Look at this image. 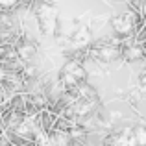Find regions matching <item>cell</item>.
Segmentation results:
<instances>
[{"mask_svg": "<svg viewBox=\"0 0 146 146\" xmlns=\"http://www.w3.org/2000/svg\"><path fill=\"white\" fill-rule=\"evenodd\" d=\"M98 56L102 57V59H106V61H111V59H115V56H117V50L111 48V46H106V48H102L98 52Z\"/></svg>", "mask_w": 146, "mask_h": 146, "instance_id": "obj_4", "label": "cell"}, {"mask_svg": "<svg viewBox=\"0 0 146 146\" xmlns=\"http://www.w3.org/2000/svg\"><path fill=\"white\" fill-rule=\"evenodd\" d=\"M0 78H4V68L0 67Z\"/></svg>", "mask_w": 146, "mask_h": 146, "instance_id": "obj_8", "label": "cell"}, {"mask_svg": "<svg viewBox=\"0 0 146 146\" xmlns=\"http://www.w3.org/2000/svg\"><path fill=\"white\" fill-rule=\"evenodd\" d=\"M133 135V143L139 146H146V128H137Z\"/></svg>", "mask_w": 146, "mask_h": 146, "instance_id": "obj_2", "label": "cell"}, {"mask_svg": "<svg viewBox=\"0 0 146 146\" xmlns=\"http://www.w3.org/2000/svg\"><path fill=\"white\" fill-rule=\"evenodd\" d=\"M33 54H35V48L30 46V44H28V46H22V48H21V56L26 57V59H28V57H32Z\"/></svg>", "mask_w": 146, "mask_h": 146, "instance_id": "obj_6", "label": "cell"}, {"mask_svg": "<svg viewBox=\"0 0 146 146\" xmlns=\"http://www.w3.org/2000/svg\"><path fill=\"white\" fill-rule=\"evenodd\" d=\"M113 26H115V30H118V32L126 33V32H129V30H131V26H133V19L129 17L128 13H126V15H122V17L115 19Z\"/></svg>", "mask_w": 146, "mask_h": 146, "instance_id": "obj_1", "label": "cell"}, {"mask_svg": "<svg viewBox=\"0 0 146 146\" xmlns=\"http://www.w3.org/2000/svg\"><path fill=\"white\" fill-rule=\"evenodd\" d=\"M143 13L146 15V4H143Z\"/></svg>", "mask_w": 146, "mask_h": 146, "instance_id": "obj_9", "label": "cell"}, {"mask_svg": "<svg viewBox=\"0 0 146 146\" xmlns=\"http://www.w3.org/2000/svg\"><path fill=\"white\" fill-rule=\"evenodd\" d=\"M141 56H143V50H141L139 46H133L131 50H128V57L129 59H139Z\"/></svg>", "mask_w": 146, "mask_h": 146, "instance_id": "obj_5", "label": "cell"}, {"mask_svg": "<svg viewBox=\"0 0 146 146\" xmlns=\"http://www.w3.org/2000/svg\"><path fill=\"white\" fill-rule=\"evenodd\" d=\"M87 41H89V32H87L85 28L78 30V33L74 35V43L78 44V46H82V44H85Z\"/></svg>", "mask_w": 146, "mask_h": 146, "instance_id": "obj_3", "label": "cell"}, {"mask_svg": "<svg viewBox=\"0 0 146 146\" xmlns=\"http://www.w3.org/2000/svg\"><path fill=\"white\" fill-rule=\"evenodd\" d=\"M15 4H17V0H0V6H4V7H11Z\"/></svg>", "mask_w": 146, "mask_h": 146, "instance_id": "obj_7", "label": "cell"}]
</instances>
